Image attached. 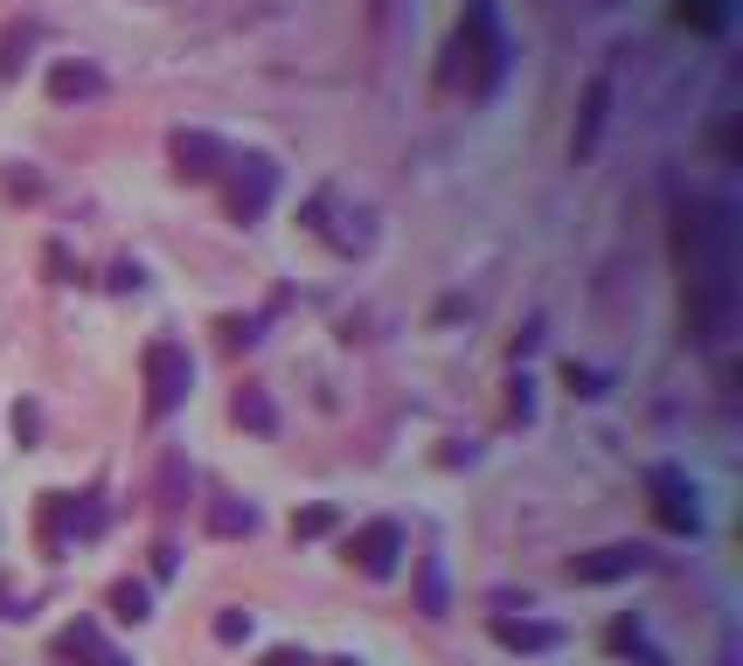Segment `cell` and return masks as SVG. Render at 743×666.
<instances>
[{"mask_svg": "<svg viewBox=\"0 0 743 666\" xmlns=\"http://www.w3.org/2000/svg\"><path fill=\"white\" fill-rule=\"evenodd\" d=\"M493 639H501L507 645V653H549V645H556L563 632H556V625H542V618H493Z\"/></svg>", "mask_w": 743, "mask_h": 666, "instance_id": "10", "label": "cell"}, {"mask_svg": "<svg viewBox=\"0 0 743 666\" xmlns=\"http://www.w3.org/2000/svg\"><path fill=\"white\" fill-rule=\"evenodd\" d=\"M111 284H119V292H140L146 271H140V264H111Z\"/></svg>", "mask_w": 743, "mask_h": 666, "instance_id": "24", "label": "cell"}, {"mask_svg": "<svg viewBox=\"0 0 743 666\" xmlns=\"http://www.w3.org/2000/svg\"><path fill=\"white\" fill-rule=\"evenodd\" d=\"M63 659H84V666H132L125 653H111V645L98 639V625H91V618H77V625L63 632Z\"/></svg>", "mask_w": 743, "mask_h": 666, "instance_id": "11", "label": "cell"}, {"mask_svg": "<svg viewBox=\"0 0 743 666\" xmlns=\"http://www.w3.org/2000/svg\"><path fill=\"white\" fill-rule=\"evenodd\" d=\"M208 528H216V535H251V528H257V507H243V500H216V507H208Z\"/></svg>", "mask_w": 743, "mask_h": 666, "instance_id": "16", "label": "cell"}, {"mask_svg": "<svg viewBox=\"0 0 743 666\" xmlns=\"http://www.w3.org/2000/svg\"><path fill=\"white\" fill-rule=\"evenodd\" d=\"M140 368H146V416H167L188 389H195V361H188L181 340H146Z\"/></svg>", "mask_w": 743, "mask_h": 666, "instance_id": "3", "label": "cell"}, {"mask_svg": "<svg viewBox=\"0 0 743 666\" xmlns=\"http://www.w3.org/2000/svg\"><path fill=\"white\" fill-rule=\"evenodd\" d=\"M681 251V299H688V327L702 348H716L736 319V278H730V222L722 208H695L674 230Z\"/></svg>", "mask_w": 743, "mask_h": 666, "instance_id": "1", "label": "cell"}, {"mask_svg": "<svg viewBox=\"0 0 743 666\" xmlns=\"http://www.w3.org/2000/svg\"><path fill=\"white\" fill-rule=\"evenodd\" d=\"M181 480H188V465H181V459H167V472H160V486H167V507H181Z\"/></svg>", "mask_w": 743, "mask_h": 666, "instance_id": "23", "label": "cell"}, {"mask_svg": "<svg viewBox=\"0 0 743 666\" xmlns=\"http://www.w3.org/2000/svg\"><path fill=\"white\" fill-rule=\"evenodd\" d=\"M237 174H230V216L237 222H257L264 208H272V187H278V167L264 160V154H251V160H230Z\"/></svg>", "mask_w": 743, "mask_h": 666, "instance_id": "5", "label": "cell"}, {"mask_svg": "<svg viewBox=\"0 0 743 666\" xmlns=\"http://www.w3.org/2000/svg\"><path fill=\"white\" fill-rule=\"evenodd\" d=\"M417 611L424 618H445L452 597H445V562L438 556H417Z\"/></svg>", "mask_w": 743, "mask_h": 666, "instance_id": "13", "label": "cell"}, {"mask_svg": "<svg viewBox=\"0 0 743 666\" xmlns=\"http://www.w3.org/2000/svg\"><path fill=\"white\" fill-rule=\"evenodd\" d=\"M264 666H307V653H272Z\"/></svg>", "mask_w": 743, "mask_h": 666, "instance_id": "25", "label": "cell"}, {"mask_svg": "<svg viewBox=\"0 0 743 666\" xmlns=\"http://www.w3.org/2000/svg\"><path fill=\"white\" fill-rule=\"evenodd\" d=\"M604 119H612V77L598 70V77L584 84V105H577V132H570V154H577V160H590V146H598Z\"/></svg>", "mask_w": 743, "mask_h": 666, "instance_id": "8", "label": "cell"}, {"mask_svg": "<svg viewBox=\"0 0 743 666\" xmlns=\"http://www.w3.org/2000/svg\"><path fill=\"white\" fill-rule=\"evenodd\" d=\"M35 431H43V410H35V403H14V437H22V445H28Z\"/></svg>", "mask_w": 743, "mask_h": 666, "instance_id": "22", "label": "cell"}, {"mask_svg": "<svg viewBox=\"0 0 743 666\" xmlns=\"http://www.w3.org/2000/svg\"><path fill=\"white\" fill-rule=\"evenodd\" d=\"M459 56H472V90L487 98V90L501 84V70H507V35H501V22H493V0H466Z\"/></svg>", "mask_w": 743, "mask_h": 666, "instance_id": "2", "label": "cell"}, {"mask_svg": "<svg viewBox=\"0 0 743 666\" xmlns=\"http://www.w3.org/2000/svg\"><path fill=\"white\" fill-rule=\"evenodd\" d=\"M111 611H119V618H132V625H140L146 611H154V597H146V583H111Z\"/></svg>", "mask_w": 743, "mask_h": 666, "instance_id": "18", "label": "cell"}, {"mask_svg": "<svg viewBox=\"0 0 743 666\" xmlns=\"http://www.w3.org/2000/svg\"><path fill=\"white\" fill-rule=\"evenodd\" d=\"M570 389H577V396H604V375H598V368H577V361H570Z\"/></svg>", "mask_w": 743, "mask_h": 666, "instance_id": "21", "label": "cell"}, {"mask_svg": "<svg viewBox=\"0 0 743 666\" xmlns=\"http://www.w3.org/2000/svg\"><path fill=\"white\" fill-rule=\"evenodd\" d=\"M396 556H404V528H396V521H369V528L348 542V562L361 569V577H390Z\"/></svg>", "mask_w": 743, "mask_h": 666, "instance_id": "7", "label": "cell"}, {"mask_svg": "<svg viewBox=\"0 0 743 666\" xmlns=\"http://www.w3.org/2000/svg\"><path fill=\"white\" fill-rule=\"evenodd\" d=\"M98 90H105V77H98L91 63H56V70H49V98H56V105H70V98H98Z\"/></svg>", "mask_w": 743, "mask_h": 666, "instance_id": "12", "label": "cell"}, {"mask_svg": "<svg viewBox=\"0 0 743 666\" xmlns=\"http://www.w3.org/2000/svg\"><path fill=\"white\" fill-rule=\"evenodd\" d=\"M237 424L243 431H278V410H272V396H264V389H237Z\"/></svg>", "mask_w": 743, "mask_h": 666, "instance_id": "15", "label": "cell"}, {"mask_svg": "<svg viewBox=\"0 0 743 666\" xmlns=\"http://www.w3.org/2000/svg\"><path fill=\"white\" fill-rule=\"evenodd\" d=\"M674 14L695 35H722V28H730V8H722V0H674Z\"/></svg>", "mask_w": 743, "mask_h": 666, "instance_id": "14", "label": "cell"}, {"mask_svg": "<svg viewBox=\"0 0 743 666\" xmlns=\"http://www.w3.org/2000/svg\"><path fill=\"white\" fill-rule=\"evenodd\" d=\"M646 493H654V521L667 528V535H702L695 480L681 465H654V472H646Z\"/></svg>", "mask_w": 743, "mask_h": 666, "instance_id": "4", "label": "cell"}, {"mask_svg": "<svg viewBox=\"0 0 743 666\" xmlns=\"http://www.w3.org/2000/svg\"><path fill=\"white\" fill-rule=\"evenodd\" d=\"M334 521H340L334 507H307V513H292V535L299 542H320V535H334Z\"/></svg>", "mask_w": 743, "mask_h": 666, "instance_id": "19", "label": "cell"}, {"mask_svg": "<svg viewBox=\"0 0 743 666\" xmlns=\"http://www.w3.org/2000/svg\"><path fill=\"white\" fill-rule=\"evenodd\" d=\"M612 653H639L646 666H667V659L654 653V645H646V632H639L633 618H619V625H612Z\"/></svg>", "mask_w": 743, "mask_h": 666, "instance_id": "17", "label": "cell"}, {"mask_svg": "<svg viewBox=\"0 0 743 666\" xmlns=\"http://www.w3.org/2000/svg\"><path fill=\"white\" fill-rule=\"evenodd\" d=\"M216 639H223V645L251 639V611H223V618H216Z\"/></svg>", "mask_w": 743, "mask_h": 666, "instance_id": "20", "label": "cell"}, {"mask_svg": "<svg viewBox=\"0 0 743 666\" xmlns=\"http://www.w3.org/2000/svg\"><path fill=\"white\" fill-rule=\"evenodd\" d=\"M175 160H181L188 181H216L223 167H230V146L208 140V132H175Z\"/></svg>", "mask_w": 743, "mask_h": 666, "instance_id": "9", "label": "cell"}, {"mask_svg": "<svg viewBox=\"0 0 743 666\" xmlns=\"http://www.w3.org/2000/svg\"><path fill=\"white\" fill-rule=\"evenodd\" d=\"M654 562L639 542H604V548H590V556H570V577L577 583H619V577H639V569Z\"/></svg>", "mask_w": 743, "mask_h": 666, "instance_id": "6", "label": "cell"}]
</instances>
